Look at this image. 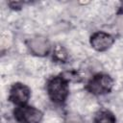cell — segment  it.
Listing matches in <instances>:
<instances>
[{
  "instance_id": "obj_1",
  "label": "cell",
  "mask_w": 123,
  "mask_h": 123,
  "mask_svg": "<svg viewBox=\"0 0 123 123\" xmlns=\"http://www.w3.org/2000/svg\"><path fill=\"white\" fill-rule=\"evenodd\" d=\"M46 90L50 100L56 104H63L69 94L68 81L61 74L51 77L46 84Z\"/></svg>"
},
{
  "instance_id": "obj_2",
  "label": "cell",
  "mask_w": 123,
  "mask_h": 123,
  "mask_svg": "<svg viewBox=\"0 0 123 123\" xmlns=\"http://www.w3.org/2000/svg\"><path fill=\"white\" fill-rule=\"evenodd\" d=\"M113 79L106 73L95 74L86 85V90L93 95H104L110 93L113 87Z\"/></svg>"
},
{
  "instance_id": "obj_3",
  "label": "cell",
  "mask_w": 123,
  "mask_h": 123,
  "mask_svg": "<svg viewBox=\"0 0 123 123\" xmlns=\"http://www.w3.org/2000/svg\"><path fill=\"white\" fill-rule=\"evenodd\" d=\"M12 113L18 123H41L43 118L41 111L28 105L17 106Z\"/></svg>"
},
{
  "instance_id": "obj_4",
  "label": "cell",
  "mask_w": 123,
  "mask_h": 123,
  "mask_svg": "<svg viewBox=\"0 0 123 123\" xmlns=\"http://www.w3.org/2000/svg\"><path fill=\"white\" fill-rule=\"evenodd\" d=\"M31 97L30 88L22 83H14L10 88L9 101L16 106L26 105Z\"/></svg>"
},
{
  "instance_id": "obj_5",
  "label": "cell",
  "mask_w": 123,
  "mask_h": 123,
  "mask_svg": "<svg viewBox=\"0 0 123 123\" xmlns=\"http://www.w3.org/2000/svg\"><path fill=\"white\" fill-rule=\"evenodd\" d=\"M27 46L32 54L38 57L47 56L51 49L49 40L42 36H37L27 40Z\"/></svg>"
},
{
  "instance_id": "obj_6",
  "label": "cell",
  "mask_w": 123,
  "mask_h": 123,
  "mask_svg": "<svg viewBox=\"0 0 123 123\" xmlns=\"http://www.w3.org/2000/svg\"><path fill=\"white\" fill-rule=\"evenodd\" d=\"M89 42L93 49L98 52H104L112 46L114 43V37L108 33L98 31L91 35Z\"/></svg>"
},
{
  "instance_id": "obj_7",
  "label": "cell",
  "mask_w": 123,
  "mask_h": 123,
  "mask_svg": "<svg viewBox=\"0 0 123 123\" xmlns=\"http://www.w3.org/2000/svg\"><path fill=\"white\" fill-rule=\"evenodd\" d=\"M93 123H116V119L111 111L104 109L95 114Z\"/></svg>"
},
{
  "instance_id": "obj_8",
  "label": "cell",
  "mask_w": 123,
  "mask_h": 123,
  "mask_svg": "<svg viewBox=\"0 0 123 123\" xmlns=\"http://www.w3.org/2000/svg\"><path fill=\"white\" fill-rule=\"evenodd\" d=\"M53 61L55 62H66L68 59V54L65 50V48L60 44H56L53 49V55H52Z\"/></svg>"
},
{
  "instance_id": "obj_9",
  "label": "cell",
  "mask_w": 123,
  "mask_h": 123,
  "mask_svg": "<svg viewBox=\"0 0 123 123\" xmlns=\"http://www.w3.org/2000/svg\"><path fill=\"white\" fill-rule=\"evenodd\" d=\"M64 123H86V120L80 114L70 112L65 116Z\"/></svg>"
},
{
  "instance_id": "obj_10",
  "label": "cell",
  "mask_w": 123,
  "mask_h": 123,
  "mask_svg": "<svg viewBox=\"0 0 123 123\" xmlns=\"http://www.w3.org/2000/svg\"><path fill=\"white\" fill-rule=\"evenodd\" d=\"M62 75L68 82H81V81H82L80 75H79L78 72L75 71V70L66 71V72H64V73H62Z\"/></svg>"
},
{
  "instance_id": "obj_11",
  "label": "cell",
  "mask_w": 123,
  "mask_h": 123,
  "mask_svg": "<svg viewBox=\"0 0 123 123\" xmlns=\"http://www.w3.org/2000/svg\"><path fill=\"white\" fill-rule=\"evenodd\" d=\"M9 5L11 7V9L12 10H19L21 9V5H22V2H17V1H11L9 2Z\"/></svg>"
}]
</instances>
